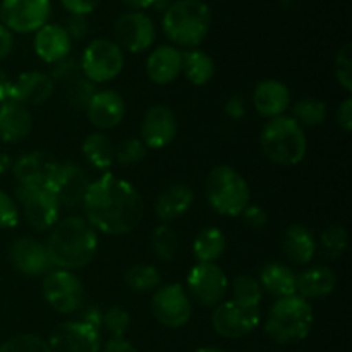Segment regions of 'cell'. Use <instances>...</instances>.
Masks as SVG:
<instances>
[{
	"instance_id": "1",
	"label": "cell",
	"mask_w": 352,
	"mask_h": 352,
	"mask_svg": "<svg viewBox=\"0 0 352 352\" xmlns=\"http://www.w3.org/2000/svg\"><path fill=\"white\" fill-rule=\"evenodd\" d=\"M82 212L96 232L126 236L143 220L144 203L131 182L105 174L91 181L82 203Z\"/></svg>"
},
{
	"instance_id": "2",
	"label": "cell",
	"mask_w": 352,
	"mask_h": 352,
	"mask_svg": "<svg viewBox=\"0 0 352 352\" xmlns=\"http://www.w3.org/2000/svg\"><path fill=\"white\" fill-rule=\"evenodd\" d=\"M98 232L85 217L71 215L60 219L50 229L47 246L55 268L74 272L88 267L98 253Z\"/></svg>"
},
{
	"instance_id": "3",
	"label": "cell",
	"mask_w": 352,
	"mask_h": 352,
	"mask_svg": "<svg viewBox=\"0 0 352 352\" xmlns=\"http://www.w3.org/2000/svg\"><path fill=\"white\" fill-rule=\"evenodd\" d=\"M162 28L177 47L196 48L212 28V10L201 0H175L165 9Z\"/></svg>"
},
{
	"instance_id": "4",
	"label": "cell",
	"mask_w": 352,
	"mask_h": 352,
	"mask_svg": "<svg viewBox=\"0 0 352 352\" xmlns=\"http://www.w3.org/2000/svg\"><path fill=\"white\" fill-rule=\"evenodd\" d=\"M315 322L311 302L298 294L277 299L268 311L265 333L280 346H292L309 336Z\"/></svg>"
},
{
	"instance_id": "5",
	"label": "cell",
	"mask_w": 352,
	"mask_h": 352,
	"mask_svg": "<svg viewBox=\"0 0 352 352\" xmlns=\"http://www.w3.org/2000/svg\"><path fill=\"white\" fill-rule=\"evenodd\" d=\"M260 146L265 157L280 167H294L306 158L308 140L305 129L292 117L270 119L260 134Z\"/></svg>"
},
{
	"instance_id": "6",
	"label": "cell",
	"mask_w": 352,
	"mask_h": 352,
	"mask_svg": "<svg viewBox=\"0 0 352 352\" xmlns=\"http://www.w3.org/2000/svg\"><path fill=\"white\" fill-rule=\"evenodd\" d=\"M205 198L219 215L241 217L251 203V189L236 168L217 165L205 179Z\"/></svg>"
},
{
	"instance_id": "7",
	"label": "cell",
	"mask_w": 352,
	"mask_h": 352,
	"mask_svg": "<svg viewBox=\"0 0 352 352\" xmlns=\"http://www.w3.org/2000/svg\"><path fill=\"white\" fill-rule=\"evenodd\" d=\"M82 76L93 85L116 79L124 69V50L109 38H95L81 55Z\"/></svg>"
},
{
	"instance_id": "8",
	"label": "cell",
	"mask_w": 352,
	"mask_h": 352,
	"mask_svg": "<svg viewBox=\"0 0 352 352\" xmlns=\"http://www.w3.org/2000/svg\"><path fill=\"white\" fill-rule=\"evenodd\" d=\"M186 292L189 299L205 308H215L226 301L229 278L217 263H196L186 278Z\"/></svg>"
},
{
	"instance_id": "9",
	"label": "cell",
	"mask_w": 352,
	"mask_h": 352,
	"mask_svg": "<svg viewBox=\"0 0 352 352\" xmlns=\"http://www.w3.org/2000/svg\"><path fill=\"white\" fill-rule=\"evenodd\" d=\"M16 203L28 226L36 232H47L60 220V205L47 188L17 186Z\"/></svg>"
},
{
	"instance_id": "10",
	"label": "cell",
	"mask_w": 352,
	"mask_h": 352,
	"mask_svg": "<svg viewBox=\"0 0 352 352\" xmlns=\"http://www.w3.org/2000/svg\"><path fill=\"white\" fill-rule=\"evenodd\" d=\"M41 292L54 311L60 315H72L82 308L85 302V287L78 275L72 272L54 268L41 282Z\"/></svg>"
},
{
	"instance_id": "11",
	"label": "cell",
	"mask_w": 352,
	"mask_h": 352,
	"mask_svg": "<svg viewBox=\"0 0 352 352\" xmlns=\"http://www.w3.org/2000/svg\"><path fill=\"white\" fill-rule=\"evenodd\" d=\"M50 0H2L0 23L10 33H36L48 23Z\"/></svg>"
},
{
	"instance_id": "12",
	"label": "cell",
	"mask_w": 352,
	"mask_h": 352,
	"mask_svg": "<svg viewBox=\"0 0 352 352\" xmlns=\"http://www.w3.org/2000/svg\"><path fill=\"white\" fill-rule=\"evenodd\" d=\"M151 313L160 325L181 329L191 320L192 301L182 284L160 285L151 298Z\"/></svg>"
},
{
	"instance_id": "13",
	"label": "cell",
	"mask_w": 352,
	"mask_h": 352,
	"mask_svg": "<svg viewBox=\"0 0 352 352\" xmlns=\"http://www.w3.org/2000/svg\"><path fill=\"white\" fill-rule=\"evenodd\" d=\"M260 308H250L230 301H222L215 306L212 313V327L220 337L226 339H241L246 337L260 325Z\"/></svg>"
},
{
	"instance_id": "14",
	"label": "cell",
	"mask_w": 352,
	"mask_h": 352,
	"mask_svg": "<svg viewBox=\"0 0 352 352\" xmlns=\"http://www.w3.org/2000/svg\"><path fill=\"white\" fill-rule=\"evenodd\" d=\"M89 184L91 181L85 168L74 162H58L47 189L55 196L60 208H78L85 203Z\"/></svg>"
},
{
	"instance_id": "15",
	"label": "cell",
	"mask_w": 352,
	"mask_h": 352,
	"mask_svg": "<svg viewBox=\"0 0 352 352\" xmlns=\"http://www.w3.org/2000/svg\"><path fill=\"white\" fill-rule=\"evenodd\" d=\"M113 36H116L113 41L122 50L141 54L153 45L157 38V28L150 16L141 10H129V12L120 14L116 19Z\"/></svg>"
},
{
	"instance_id": "16",
	"label": "cell",
	"mask_w": 352,
	"mask_h": 352,
	"mask_svg": "<svg viewBox=\"0 0 352 352\" xmlns=\"http://www.w3.org/2000/svg\"><path fill=\"white\" fill-rule=\"evenodd\" d=\"M50 352H102V333L79 320L58 323L47 340Z\"/></svg>"
},
{
	"instance_id": "17",
	"label": "cell",
	"mask_w": 352,
	"mask_h": 352,
	"mask_svg": "<svg viewBox=\"0 0 352 352\" xmlns=\"http://www.w3.org/2000/svg\"><path fill=\"white\" fill-rule=\"evenodd\" d=\"M9 261L24 277H45L54 270L47 246L34 237H17L9 248Z\"/></svg>"
},
{
	"instance_id": "18",
	"label": "cell",
	"mask_w": 352,
	"mask_h": 352,
	"mask_svg": "<svg viewBox=\"0 0 352 352\" xmlns=\"http://www.w3.org/2000/svg\"><path fill=\"white\" fill-rule=\"evenodd\" d=\"M140 140L148 150H162L175 140L177 134V117L167 105H153L146 110L140 126Z\"/></svg>"
},
{
	"instance_id": "19",
	"label": "cell",
	"mask_w": 352,
	"mask_h": 352,
	"mask_svg": "<svg viewBox=\"0 0 352 352\" xmlns=\"http://www.w3.org/2000/svg\"><path fill=\"white\" fill-rule=\"evenodd\" d=\"M57 158L45 150L31 151L12 162V174L17 186L26 188H47L57 170Z\"/></svg>"
},
{
	"instance_id": "20",
	"label": "cell",
	"mask_w": 352,
	"mask_h": 352,
	"mask_svg": "<svg viewBox=\"0 0 352 352\" xmlns=\"http://www.w3.org/2000/svg\"><path fill=\"white\" fill-rule=\"evenodd\" d=\"M85 113L96 129L109 131L119 126L126 116V102L116 89H100L93 93Z\"/></svg>"
},
{
	"instance_id": "21",
	"label": "cell",
	"mask_w": 352,
	"mask_h": 352,
	"mask_svg": "<svg viewBox=\"0 0 352 352\" xmlns=\"http://www.w3.org/2000/svg\"><path fill=\"white\" fill-rule=\"evenodd\" d=\"M55 85L50 74L41 71H26L17 76L10 86V102L24 107L43 105L54 95Z\"/></svg>"
},
{
	"instance_id": "22",
	"label": "cell",
	"mask_w": 352,
	"mask_h": 352,
	"mask_svg": "<svg viewBox=\"0 0 352 352\" xmlns=\"http://www.w3.org/2000/svg\"><path fill=\"white\" fill-rule=\"evenodd\" d=\"M253 105L265 119H277L291 109V91L278 79H265L254 88Z\"/></svg>"
},
{
	"instance_id": "23",
	"label": "cell",
	"mask_w": 352,
	"mask_h": 352,
	"mask_svg": "<svg viewBox=\"0 0 352 352\" xmlns=\"http://www.w3.org/2000/svg\"><path fill=\"white\" fill-rule=\"evenodd\" d=\"M34 52L45 64H58L69 57L72 40L62 24H45L34 33Z\"/></svg>"
},
{
	"instance_id": "24",
	"label": "cell",
	"mask_w": 352,
	"mask_h": 352,
	"mask_svg": "<svg viewBox=\"0 0 352 352\" xmlns=\"http://www.w3.org/2000/svg\"><path fill=\"white\" fill-rule=\"evenodd\" d=\"M182 74V52L174 45H160L146 60V76L153 85H170Z\"/></svg>"
},
{
	"instance_id": "25",
	"label": "cell",
	"mask_w": 352,
	"mask_h": 352,
	"mask_svg": "<svg viewBox=\"0 0 352 352\" xmlns=\"http://www.w3.org/2000/svg\"><path fill=\"white\" fill-rule=\"evenodd\" d=\"M33 131V116L30 109L17 102L0 103V140L17 144L28 140Z\"/></svg>"
},
{
	"instance_id": "26",
	"label": "cell",
	"mask_w": 352,
	"mask_h": 352,
	"mask_svg": "<svg viewBox=\"0 0 352 352\" xmlns=\"http://www.w3.org/2000/svg\"><path fill=\"white\" fill-rule=\"evenodd\" d=\"M337 287L336 272L325 265L305 268L299 275H296V294L299 298L311 301V299H323L332 294Z\"/></svg>"
},
{
	"instance_id": "27",
	"label": "cell",
	"mask_w": 352,
	"mask_h": 352,
	"mask_svg": "<svg viewBox=\"0 0 352 352\" xmlns=\"http://www.w3.org/2000/svg\"><path fill=\"white\" fill-rule=\"evenodd\" d=\"M195 203V191L188 184L175 182L167 186L155 201V213L162 223H170L181 219L191 210Z\"/></svg>"
},
{
	"instance_id": "28",
	"label": "cell",
	"mask_w": 352,
	"mask_h": 352,
	"mask_svg": "<svg viewBox=\"0 0 352 352\" xmlns=\"http://www.w3.org/2000/svg\"><path fill=\"white\" fill-rule=\"evenodd\" d=\"M282 250L287 260L299 267H305L311 263L318 248H316V239L311 230L301 223H294L287 227L282 236Z\"/></svg>"
},
{
	"instance_id": "29",
	"label": "cell",
	"mask_w": 352,
	"mask_h": 352,
	"mask_svg": "<svg viewBox=\"0 0 352 352\" xmlns=\"http://www.w3.org/2000/svg\"><path fill=\"white\" fill-rule=\"evenodd\" d=\"M258 282H260L263 292L274 296L275 299L289 298V296L296 294V274L292 268H289L284 263L272 261V263L263 265Z\"/></svg>"
},
{
	"instance_id": "30",
	"label": "cell",
	"mask_w": 352,
	"mask_h": 352,
	"mask_svg": "<svg viewBox=\"0 0 352 352\" xmlns=\"http://www.w3.org/2000/svg\"><path fill=\"white\" fill-rule=\"evenodd\" d=\"M85 160L96 170H109L116 164V144L107 134L91 133L81 144Z\"/></svg>"
},
{
	"instance_id": "31",
	"label": "cell",
	"mask_w": 352,
	"mask_h": 352,
	"mask_svg": "<svg viewBox=\"0 0 352 352\" xmlns=\"http://www.w3.org/2000/svg\"><path fill=\"white\" fill-rule=\"evenodd\" d=\"M227 250V237L219 227H206L192 243V256L198 263H217Z\"/></svg>"
},
{
	"instance_id": "32",
	"label": "cell",
	"mask_w": 352,
	"mask_h": 352,
	"mask_svg": "<svg viewBox=\"0 0 352 352\" xmlns=\"http://www.w3.org/2000/svg\"><path fill=\"white\" fill-rule=\"evenodd\" d=\"M182 74L191 85L205 86L215 76V62L206 52L191 48L182 52Z\"/></svg>"
},
{
	"instance_id": "33",
	"label": "cell",
	"mask_w": 352,
	"mask_h": 352,
	"mask_svg": "<svg viewBox=\"0 0 352 352\" xmlns=\"http://www.w3.org/2000/svg\"><path fill=\"white\" fill-rule=\"evenodd\" d=\"M124 282L133 292L148 294L155 292L162 285V275L157 267L146 263L133 265L124 272Z\"/></svg>"
},
{
	"instance_id": "34",
	"label": "cell",
	"mask_w": 352,
	"mask_h": 352,
	"mask_svg": "<svg viewBox=\"0 0 352 352\" xmlns=\"http://www.w3.org/2000/svg\"><path fill=\"white\" fill-rule=\"evenodd\" d=\"M181 248L179 234L170 223H162L151 234V251L160 261H174Z\"/></svg>"
},
{
	"instance_id": "35",
	"label": "cell",
	"mask_w": 352,
	"mask_h": 352,
	"mask_svg": "<svg viewBox=\"0 0 352 352\" xmlns=\"http://www.w3.org/2000/svg\"><path fill=\"white\" fill-rule=\"evenodd\" d=\"M292 119L305 127H318L327 119V103L318 98H301L292 105Z\"/></svg>"
},
{
	"instance_id": "36",
	"label": "cell",
	"mask_w": 352,
	"mask_h": 352,
	"mask_svg": "<svg viewBox=\"0 0 352 352\" xmlns=\"http://www.w3.org/2000/svg\"><path fill=\"white\" fill-rule=\"evenodd\" d=\"M349 246V232L342 226H329L320 236L316 248H320L327 260H339Z\"/></svg>"
},
{
	"instance_id": "37",
	"label": "cell",
	"mask_w": 352,
	"mask_h": 352,
	"mask_svg": "<svg viewBox=\"0 0 352 352\" xmlns=\"http://www.w3.org/2000/svg\"><path fill=\"white\" fill-rule=\"evenodd\" d=\"M232 299L239 305L250 306V308H260L263 299V289L260 282L253 275H239L232 282Z\"/></svg>"
},
{
	"instance_id": "38",
	"label": "cell",
	"mask_w": 352,
	"mask_h": 352,
	"mask_svg": "<svg viewBox=\"0 0 352 352\" xmlns=\"http://www.w3.org/2000/svg\"><path fill=\"white\" fill-rule=\"evenodd\" d=\"M148 148L140 138H129L116 146V162L122 167L138 165L146 158Z\"/></svg>"
},
{
	"instance_id": "39",
	"label": "cell",
	"mask_w": 352,
	"mask_h": 352,
	"mask_svg": "<svg viewBox=\"0 0 352 352\" xmlns=\"http://www.w3.org/2000/svg\"><path fill=\"white\" fill-rule=\"evenodd\" d=\"M0 352H50L48 342L34 333H21L7 339L0 346Z\"/></svg>"
},
{
	"instance_id": "40",
	"label": "cell",
	"mask_w": 352,
	"mask_h": 352,
	"mask_svg": "<svg viewBox=\"0 0 352 352\" xmlns=\"http://www.w3.org/2000/svg\"><path fill=\"white\" fill-rule=\"evenodd\" d=\"M62 89L65 91V100H67L69 105H71L72 109H79V110H85V107L88 105L89 98L93 96V93L96 91L95 85L89 82L85 76L79 78L78 81L64 86Z\"/></svg>"
},
{
	"instance_id": "41",
	"label": "cell",
	"mask_w": 352,
	"mask_h": 352,
	"mask_svg": "<svg viewBox=\"0 0 352 352\" xmlns=\"http://www.w3.org/2000/svg\"><path fill=\"white\" fill-rule=\"evenodd\" d=\"M102 327H105V330L112 337H124L131 327L129 313L122 306H110L103 311Z\"/></svg>"
},
{
	"instance_id": "42",
	"label": "cell",
	"mask_w": 352,
	"mask_h": 352,
	"mask_svg": "<svg viewBox=\"0 0 352 352\" xmlns=\"http://www.w3.org/2000/svg\"><path fill=\"white\" fill-rule=\"evenodd\" d=\"M336 79L347 93L352 91V47L351 43H346L339 52H337L336 64Z\"/></svg>"
},
{
	"instance_id": "43",
	"label": "cell",
	"mask_w": 352,
	"mask_h": 352,
	"mask_svg": "<svg viewBox=\"0 0 352 352\" xmlns=\"http://www.w3.org/2000/svg\"><path fill=\"white\" fill-rule=\"evenodd\" d=\"M50 78L52 81H54V85H58L64 88V86L71 85V82L78 81L79 78H82L81 65H79L78 60L67 57L62 62H58V64H55Z\"/></svg>"
},
{
	"instance_id": "44",
	"label": "cell",
	"mask_w": 352,
	"mask_h": 352,
	"mask_svg": "<svg viewBox=\"0 0 352 352\" xmlns=\"http://www.w3.org/2000/svg\"><path fill=\"white\" fill-rule=\"evenodd\" d=\"M19 219L21 212L16 199L0 189V229H14Z\"/></svg>"
},
{
	"instance_id": "45",
	"label": "cell",
	"mask_w": 352,
	"mask_h": 352,
	"mask_svg": "<svg viewBox=\"0 0 352 352\" xmlns=\"http://www.w3.org/2000/svg\"><path fill=\"white\" fill-rule=\"evenodd\" d=\"M241 217H243V220L251 227V229L260 230L263 229V227H267L268 223L267 210L260 205H251L250 203V205L244 208V212L241 213Z\"/></svg>"
},
{
	"instance_id": "46",
	"label": "cell",
	"mask_w": 352,
	"mask_h": 352,
	"mask_svg": "<svg viewBox=\"0 0 352 352\" xmlns=\"http://www.w3.org/2000/svg\"><path fill=\"white\" fill-rule=\"evenodd\" d=\"M64 30L67 31L69 38L72 41L82 40L88 34V21H86V16H74V14H71L67 17V21H65Z\"/></svg>"
},
{
	"instance_id": "47",
	"label": "cell",
	"mask_w": 352,
	"mask_h": 352,
	"mask_svg": "<svg viewBox=\"0 0 352 352\" xmlns=\"http://www.w3.org/2000/svg\"><path fill=\"white\" fill-rule=\"evenodd\" d=\"M100 2L102 0H60L64 9L74 16H88L100 6Z\"/></svg>"
},
{
	"instance_id": "48",
	"label": "cell",
	"mask_w": 352,
	"mask_h": 352,
	"mask_svg": "<svg viewBox=\"0 0 352 352\" xmlns=\"http://www.w3.org/2000/svg\"><path fill=\"white\" fill-rule=\"evenodd\" d=\"M337 126L349 134L352 131V98H346L337 109Z\"/></svg>"
},
{
	"instance_id": "49",
	"label": "cell",
	"mask_w": 352,
	"mask_h": 352,
	"mask_svg": "<svg viewBox=\"0 0 352 352\" xmlns=\"http://www.w3.org/2000/svg\"><path fill=\"white\" fill-rule=\"evenodd\" d=\"M226 113L234 120H239L246 116V100L243 95H232L226 102Z\"/></svg>"
},
{
	"instance_id": "50",
	"label": "cell",
	"mask_w": 352,
	"mask_h": 352,
	"mask_svg": "<svg viewBox=\"0 0 352 352\" xmlns=\"http://www.w3.org/2000/svg\"><path fill=\"white\" fill-rule=\"evenodd\" d=\"M79 311H81V316L78 318L79 322L95 327L96 330H102L103 311L98 308V306H86V308H81Z\"/></svg>"
},
{
	"instance_id": "51",
	"label": "cell",
	"mask_w": 352,
	"mask_h": 352,
	"mask_svg": "<svg viewBox=\"0 0 352 352\" xmlns=\"http://www.w3.org/2000/svg\"><path fill=\"white\" fill-rule=\"evenodd\" d=\"M103 352H138L136 347L124 337H112L105 342Z\"/></svg>"
},
{
	"instance_id": "52",
	"label": "cell",
	"mask_w": 352,
	"mask_h": 352,
	"mask_svg": "<svg viewBox=\"0 0 352 352\" xmlns=\"http://www.w3.org/2000/svg\"><path fill=\"white\" fill-rule=\"evenodd\" d=\"M14 47V36L2 23H0V60L7 57L12 52Z\"/></svg>"
},
{
	"instance_id": "53",
	"label": "cell",
	"mask_w": 352,
	"mask_h": 352,
	"mask_svg": "<svg viewBox=\"0 0 352 352\" xmlns=\"http://www.w3.org/2000/svg\"><path fill=\"white\" fill-rule=\"evenodd\" d=\"M10 86H12V79L7 76L3 69H0V103L10 102Z\"/></svg>"
},
{
	"instance_id": "54",
	"label": "cell",
	"mask_w": 352,
	"mask_h": 352,
	"mask_svg": "<svg viewBox=\"0 0 352 352\" xmlns=\"http://www.w3.org/2000/svg\"><path fill=\"white\" fill-rule=\"evenodd\" d=\"M126 6L133 7V10H143L150 9V7H160L165 0H122Z\"/></svg>"
},
{
	"instance_id": "55",
	"label": "cell",
	"mask_w": 352,
	"mask_h": 352,
	"mask_svg": "<svg viewBox=\"0 0 352 352\" xmlns=\"http://www.w3.org/2000/svg\"><path fill=\"white\" fill-rule=\"evenodd\" d=\"M9 168H12V158L6 151H0V175L6 174Z\"/></svg>"
},
{
	"instance_id": "56",
	"label": "cell",
	"mask_w": 352,
	"mask_h": 352,
	"mask_svg": "<svg viewBox=\"0 0 352 352\" xmlns=\"http://www.w3.org/2000/svg\"><path fill=\"white\" fill-rule=\"evenodd\" d=\"M196 352H226L223 349H219V347H201Z\"/></svg>"
}]
</instances>
